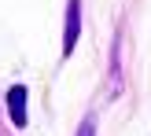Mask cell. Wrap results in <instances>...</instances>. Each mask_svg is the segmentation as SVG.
I'll return each mask as SVG.
<instances>
[{
  "instance_id": "cell-1",
  "label": "cell",
  "mask_w": 151,
  "mask_h": 136,
  "mask_svg": "<svg viewBox=\"0 0 151 136\" xmlns=\"http://www.w3.org/2000/svg\"><path fill=\"white\" fill-rule=\"evenodd\" d=\"M78 33H81V0L66 4V33H63V55H70L78 48Z\"/></svg>"
},
{
  "instance_id": "cell-2",
  "label": "cell",
  "mask_w": 151,
  "mask_h": 136,
  "mask_svg": "<svg viewBox=\"0 0 151 136\" xmlns=\"http://www.w3.org/2000/svg\"><path fill=\"white\" fill-rule=\"evenodd\" d=\"M7 114H11V125L15 129H26V88L15 85L7 92Z\"/></svg>"
},
{
  "instance_id": "cell-3",
  "label": "cell",
  "mask_w": 151,
  "mask_h": 136,
  "mask_svg": "<svg viewBox=\"0 0 151 136\" xmlns=\"http://www.w3.org/2000/svg\"><path fill=\"white\" fill-rule=\"evenodd\" d=\"M78 136H96V132H92V122H85V125H81V132H78Z\"/></svg>"
}]
</instances>
